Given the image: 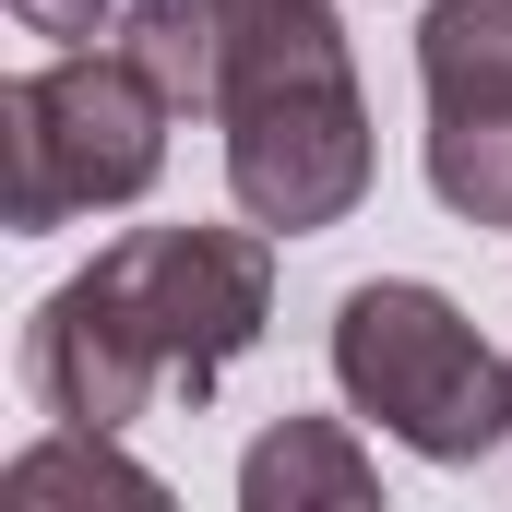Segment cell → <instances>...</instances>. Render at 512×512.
<instances>
[{
	"label": "cell",
	"instance_id": "6da1fadb",
	"mask_svg": "<svg viewBox=\"0 0 512 512\" xmlns=\"http://www.w3.org/2000/svg\"><path fill=\"white\" fill-rule=\"evenodd\" d=\"M274 227H131L24 322V393L60 429H131L155 393L227 382L274 322Z\"/></svg>",
	"mask_w": 512,
	"mask_h": 512
},
{
	"label": "cell",
	"instance_id": "7a4b0ae2",
	"mask_svg": "<svg viewBox=\"0 0 512 512\" xmlns=\"http://www.w3.org/2000/svg\"><path fill=\"white\" fill-rule=\"evenodd\" d=\"M227 12V191L274 239L346 227L370 203V96L346 60L334 0H215Z\"/></svg>",
	"mask_w": 512,
	"mask_h": 512
},
{
	"label": "cell",
	"instance_id": "3957f363",
	"mask_svg": "<svg viewBox=\"0 0 512 512\" xmlns=\"http://www.w3.org/2000/svg\"><path fill=\"white\" fill-rule=\"evenodd\" d=\"M334 393L429 465H477L512 441V358L417 274H370L334 298Z\"/></svg>",
	"mask_w": 512,
	"mask_h": 512
},
{
	"label": "cell",
	"instance_id": "277c9868",
	"mask_svg": "<svg viewBox=\"0 0 512 512\" xmlns=\"http://www.w3.org/2000/svg\"><path fill=\"white\" fill-rule=\"evenodd\" d=\"M167 96L143 84L120 36L108 48H60L48 72H24L0 96V155H12V227L48 239L96 203H143L155 167H167Z\"/></svg>",
	"mask_w": 512,
	"mask_h": 512
},
{
	"label": "cell",
	"instance_id": "5b68a950",
	"mask_svg": "<svg viewBox=\"0 0 512 512\" xmlns=\"http://www.w3.org/2000/svg\"><path fill=\"white\" fill-rule=\"evenodd\" d=\"M239 501L251 512H370L382 501V465L358 453L346 417H274L239 453Z\"/></svg>",
	"mask_w": 512,
	"mask_h": 512
},
{
	"label": "cell",
	"instance_id": "8992f818",
	"mask_svg": "<svg viewBox=\"0 0 512 512\" xmlns=\"http://www.w3.org/2000/svg\"><path fill=\"white\" fill-rule=\"evenodd\" d=\"M417 84H429V120L512 108V0H429L417 12Z\"/></svg>",
	"mask_w": 512,
	"mask_h": 512
},
{
	"label": "cell",
	"instance_id": "52a82bcc",
	"mask_svg": "<svg viewBox=\"0 0 512 512\" xmlns=\"http://www.w3.org/2000/svg\"><path fill=\"white\" fill-rule=\"evenodd\" d=\"M120 48L143 60V84L179 120H215L227 108V12L215 0H120Z\"/></svg>",
	"mask_w": 512,
	"mask_h": 512
},
{
	"label": "cell",
	"instance_id": "ba28073f",
	"mask_svg": "<svg viewBox=\"0 0 512 512\" xmlns=\"http://www.w3.org/2000/svg\"><path fill=\"white\" fill-rule=\"evenodd\" d=\"M0 489H12V501H96V489H108V501H131V512L167 501V477H143V465H131L120 429H60V441L12 453V465H0Z\"/></svg>",
	"mask_w": 512,
	"mask_h": 512
},
{
	"label": "cell",
	"instance_id": "9c48e42d",
	"mask_svg": "<svg viewBox=\"0 0 512 512\" xmlns=\"http://www.w3.org/2000/svg\"><path fill=\"white\" fill-rule=\"evenodd\" d=\"M429 191L465 227H512V108H489V120H429Z\"/></svg>",
	"mask_w": 512,
	"mask_h": 512
},
{
	"label": "cell",
	"instance_id": "30bf717a",
	"mask_svg": "<svg viewBox=\"0 0 512 512\" xmlns=\"http://www.w3.org/2000/svg\"><path fill=\"white\" fill-rule=\"evenodd\" d=\"M12 12H24L36 36H96V12H108V0H12Z\"/></svg>",
	"mask_w": 512,
	"mask_h": 512
}]
</instances>
